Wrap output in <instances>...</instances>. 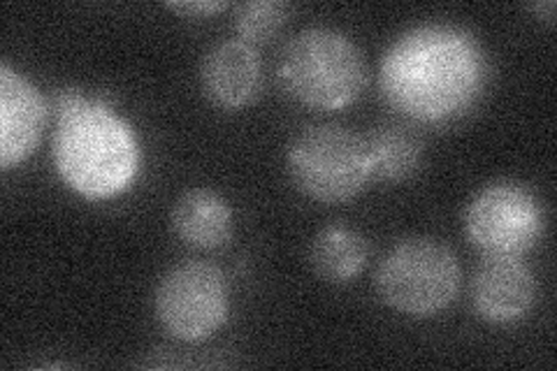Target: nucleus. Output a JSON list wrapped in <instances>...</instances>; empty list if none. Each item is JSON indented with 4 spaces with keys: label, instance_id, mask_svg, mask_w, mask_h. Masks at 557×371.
<instances>
[{
    "label": "nucleus",
    "instance_id": "423d86ee",
    "mask_svg": "<svg viewBox=\"0 0 557 371\" xmlns=\"http://www.w3.org/2000/svg\"><path fill=\"white\" fill-rule=\"evenodd\" d=\"M153 309L172 339L186 344L205 342L228 321V281L209 262H182L159 281Z\"/></svg>",
    "mask_w": 557,
    "mask_h": 371
},
{
    "label": "nucleus",
    "instance_id": "6e6552de",
    "mask_svg": "<svg viewBox=\"0 0 557 371\" xmlns=\"http://www.w3.org/2000/svg\"><path fill=\"white\" fill-rule=\"evenodd\" d=\"M47 116L38 88L8 63L0 65V168L12 170L35 153Z\"/></svg>",
    "mask_w": 557,
    "mask_h": 371
},
{
    "label": "nucleus",
    "instance_id": "9b49d317",
    "mask_svg": "<svg viewBox=\"0 0 557 371\" xmlns=\"http://www.w3.org/2000/svg\"><path fill=\"white\" fill-rule=\"evenodd\" d=\"M172 230L194 249H219L233 237V209L212 188H190L172 207Z\"/></svg>",
    "mask_w": 557,
    "mask_h": 371
},
{
    "label": "nucleus",
    "instance_id": "2eb2a0df",
    "mask_svg": "<svg viewBox=\"0 0 557 371\" xmlns=\"http://www.w3.org/2000/svg\"><path fill=\"white\" fill-rule=\"evenodd\" d=\"M225 8H228V3H214V0H200V3H190V0H186V3H168V10L182 16H212L223 12Z\"/></svg>",
    "mask_w": 557,
    "mask_h": 371
},
{
    "label": "nucleus",
    "instance_id": "4468645a",
    "mask_svg": "<svg viewBox=\"0 0 557 371\" xmlns=\"http://www.w3.org/2000/svg\"><path fill=\"white\" fill-rule=\"evenodd\" d=\"M290 8L282 0H251L235 12V30L242 42L251 47L270 42L288 22Z\"/></svg>",
    "mask_w": 557,
    "mask_h": 371
},
{
    "label": "nucleus",
    "instance_id": "39448f33",
    "mask_svg": "<svg viewBox=\"0 0 557 371\" xmlns=\"http://www.w3.org/2000/svg\"><path fill=\"white\" fill-rule=\"evenodd\" d=\"M460 262L446 244L411 237L395 244L379 262L376 290L383 305L407 316H434L456 302Z\"/></svg>",
    "mask_w": 557,
    "mask_h": 371
},
{
    "label": "nucleus",
    "instance_id": "9d476101",
    "mask_svg": "<svg viewBox=\"0 0 557 371\" xmlns=\"http://www.w3.org/2000/svg\"><path fill=\"white\" fill-rule=\"evenodd\" d=\"M200 86L221 110L247 108L263 86V63L256 47L242 40L214 45L200 63Z\"/></svg>",
    "mask_w": 557,
    "mask_h": 371
},
{
    "label": "nucleus",
    "instance_id": "f03ea898",
    "mask_svg": "<svg viewBox=\"0 0 557 371\" xmlns=\"http://www.w3.org/2000/svg\"><path fill=\"white\" fill-rule=\"evenodd\" d=\"M54 116L51 158L67 188L86 200L102 202L135 184L143 149L135 128L114 112L108 98L63 88L54 96Z\"/></svg>",
    "mask_w": 557,
    "mask_h": 371
},
{
    "label": "nucleus",
    "instance_id": "ddd939ff",
    "mask_svg": "<svg viewBox=\"0 0 557 371\" xmlns=\"http://www.w3.org/2000/svg\"><path fill=\"white\" fill-rule=\"evenodd\" d=\"M362 137L370 151L372 176L381 182H405L423 163L421 137L403 123H383Z\"/></svg>",
    "mask_w": 557,
    "mask_h": 371
},
{
    "label": "nucleus",
    "instance_id": "dca6fc26",
    "mask_svg": "<svg viewBox=\"0 0 557 371\" xmlns=\"http://www.w3.org/2000/svg\"><path fill=\"white\" fill-rule=\"evenodd\" d=\"M534 10H536V14H539V16L544 14V20H546V22H553V14H555V3H544V5H536Z\"/></svg>",
    "mask_w": 557,
    "mask_h": 371
},
{
    "label": "nucleus",
    "instance_id": "1a4fd4ad",
    "mask_svg": "<svg viewBox=\"0 0 557 371\" xmlns=\"http://www.w3.org/2000/svg\"><path fill=\"white\" fill-rule=\"evenodd\" d=\"M536 299V281L520 258L487 256L472 279V305L493 325H511L525 318Z\"/></svg>",
    "mask_w": 557,
    "mask_h": 371
},
{
    "label": "nucleus",
    "instance_id": "f257e3e1",
    "mask_svg": "<svg viewBox=\"0 0 557 371\" xmlns=\"http://www.w3.org/2000/svg\"><path fill=\"white\" fill-rule=\"evenodd\" d=\"M491 65L472 33L450 24H423L388 47L379 86L393 110L418 123H448L481 100Z\"/></svg>",
    "mask_w": 557,
    "mask_h": 371
},
{
    "label": "nucleus",
    "instance_id": "20e7f679",
    "mask_svg": "<svg viewBox=\"0 0 557 371\" xmlns=\"http://www.w3.org/2000/svg\"><path fill=\"white\" fill-rule=\"evenodd\" d=\"M286 165L293 186L302 196L339 205L358 198L372 180L364 137L335 123L309 126L288 147Z\"/></svg>",
    "mask_w": 557,
    "mask_h": 371
},
{
    "label": "nucleus",
    "instance_id": "7ed1b4c3",
    "mask_svg": "<svg viewBox=\"0 0 557 371\" xmlns=\"http://www.w3.org/2000/svg\"><path fill=\"white\" fill-rule=\"evenodd\" d=\"M284 91L313 110H344L368 84L362 51L344 33L307 28L286 45L278 63Z\"/></svg>",
    "mask_w": 557,
    "mask_h": 371
},
{
    "label": "nucleus",
    "instance_id": "f8f14e48",
    "mask_svg": "<svg viewBox=\"0 0 557 371\" xmlns=\"http://www.w3.org/2000/svg\"><path fill=\"white\" fill-rule=\"evenodd\" d=\"M370 260V244L358 230L335 223L323 227L309 246L311 270L330 284H348Z\"/></svg>",
    "mask_w": 557,
    "mask_h": 371
},
{
    "label": "nucleus",
    "instance_id": "0eeeda50",
    "mask_svg": "<svg viewBox=\"0 0 557 371\" xmlns=\"http://www.w3.org/2000/svg\"><path fill=\"white\" fill-rule=\"evenodd\" d=\"M546 214L534 193L516 182L483 186L465 211V233L476 251L520 258L544 237Z\"/></svg>",
    "mask_w": 557,
    "mask_h": 371
}]
</instances>
